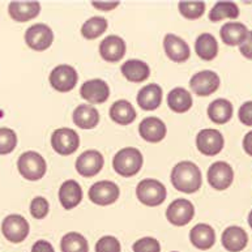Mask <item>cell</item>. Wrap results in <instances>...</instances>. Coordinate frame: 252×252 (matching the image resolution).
Wrapping results in <instances>:
<instances>
[{
    "label": "cell",
    "instance_id": "obj_1",
    "mask_svg": "<svg viewBox=\"0 0 252 252\" xmlns=\"http://www.w3.org/2000/svg\"><path fill=\"white\" fill-rule=\"evenodd\" d=\"M171 183L178 191L195 193L199 191L203 183L201 171L193 162L182 161L174 166L171 171Z\"/></svg>",
    "mask_w": 252,
    "mask_h": 252
},
{
    "label": "cell",
    "instance_id": "obj_2",
    "mask_svg": "<svg viewBox=\"0 0 252 252\" xmlns=\"http://www.w3.org/2000/svg\"><path fill=\"white\" fill-rule=\"evenodd\" d=\"M144 158L141 152L136 148H123L113 159L114 170L126 178L133 177L143 167Z\"/></svg>",
    "mask_w": 252,
    "mask_h": 252
},
{
    "label": "cell",
    "instance_id": "obj_3",
    "mask_svg": "<svg viewBox=\"0 0 252 252\" xmlns=\"http://www.w3.org/2000/svg\"><path fill=\"white\" fill-rule=\"evenodd\" d=\"M17 169L24 179L35 182L45 177L47 165H46L45 158L39 153L29 151L20 156L17 161Z\"/></svg>",
    "mask_w": 252,
    "mask_h": 252
},
{
    "label": "cell",
    "instance_id": "obj_4",
    "mask_svg": "<svg viewBox=\"0 0 252 252\" xmlns=\"http://www.w3.org/2000/svg\"><path fill=\"white\" fill-rule=\"evenodd\" d=\"M166 187L157 179H144L137 185L136 196L147 207H157L166 200Z\"/></svg>",
    "mask_w": 252,
    "mask_h": 252
},
{
    "label": "cell",
    "instance_id": "obj_5",
    "mask_svg": "<svg viewBox=\"0 0 252 252\" xmlns=\"http://www.w3.org/2000/svg\"><path fill=\"white\" fill-rule=\"evenodd\" d=\"M29 222L20 215H9L1 223V233L7 241L12 243H21L29 235Z\"/></svg>",
    "mask_w": 252,
    "mask_h": 252
},
{
    "label": "cell",
    "instance_id": "obj_6",
    "mask_svg": "<svg viewBox=\"0 0 252 252\" xmlns=\"http://www.w3.org/2000/svg\"><path fill=\"white\" fill-rule=\"evenodd\" d=\"M79 75L72 65L59 64L50 73V84L58 92L67 93L76 87Z\"/></svg>",
    "mask_w": 252,
    "mask_h": 252
},
{
    "label": "cell",
    "instance_id": "obj_7",
    "mask_svg": "<svg viewBox=\"0 0 252 252\" xmlns=\"http://www.w3.org/2000/svg\"><path fill=\"white\" fill-rule=\"evenodd\" d=\"M51 145L54 151L59 155L69 156L77 151L80 145V137L75 129L58 128L51 136Z\"/></svg>",
    "mask_w": 252,
    "mask_h": 252
},
{
    "label": "cell",
    "instance_id": "obj_8",
    "mask_svg": "<svg viewBox=\"0 0 252 252\" xmlns=\"http://www.w3.org/2000/svg\"><path fill=\"white\" fill-rule=\"evenodd\" d=\"M25 42L34 51H45L53 45V29L46 24H34L25 33Z\"/></svg>",
    "mask_w": 252,
    "mask_h": 252
},
{
    "label": "cell",
    "instance_id": "obj_9",
    "mask_svg": "<svg viewBox=\"0 0 252 252\" xmlns=\"http://www.w3.org/2000/svg\"><path fill=\"white\" fill-rule=\"evenodd\" d=\"M223 136L219 129L208 128V129H201L197 133L196 137V147L205 156H217L223 148Z\"/></svg>",
    "mask_w": 252,
    "mask_h": 252
},
{
    "label": "cell",
    "instance_id": "obj_10",
    "mask_svg": "<svg viewBox=\"0 0 252 252\" xmlns=\"http://www.w3.org/2000/svg\"><path fill=\"white\" fill-rule=\"evenodd\" d=\"M220 76L213 71H201L193 75L189 80V87L195 94L200 97H208L213 94L220 88Z\"/></svg>",
    "mask_w": 252,
    "mask_h": 252
},
{
    "label": "cell",
    "instance_id": "obj_11",
    "mask_svg": "<svg viewBox=\"0 0 252 252\" xmlns=\"http://www.w3.org/2000/svg\"><path fill=\"white\" fill-rule=\"evenodd\" d=\"M121 191L117 183L110 181H99L92 186L89 189V199L97 205H111L119 199Z\"/></svg>",
    "mask_w": 252,
    "mask_h": 252
},
{
    "label": "cell",
    "instance_id": "obj_12",
    "mask_svg": "<svg viewBox=\"0 0 252 252\" xmlns=\"http://www.w3.org/2000/svg\"><path fill=\"white\" fill-rule=\"evenodd\" d=\"M195 216V207L189 200L178 199L170 204L166 211V219L175 226H186Z\"/></svg>",
    "mask_w": 252,
    "mask_h": 252
},
{
    "label": "cell",
    "instance_id": "obj_13",
    "mask_svg": "<svg viewBox=\"0 0 252 252\" xmlns=\"http://www.w3.org/2000/svg\"><path fill=\"white\" fill-rule=\"evenodd\" d=\"M234 179V171L227 162H215L208 170V182L217 191L227 189Z\"/></svg>",
    "mask_w": 252,
    "mask_h": 252
},
{
    "label": "cell",
    "instance_id": "obj_14",
    "mask_svg": "<svg viewBox=\"0 0 252 252\" xmlns=\"http://www.w3.org/2000/svg\"><path fill=\"white\" fill-rule=\"evenodd\" d=\"M105 159L98 151H85L76 159V170L80 175L92 178L97 175L103 167Z\"/></svg>",
    "mask_w": 252,
    "mask_h": 252
},
{
    "label": "cell",
    "instance_id": "obj_15",
    "mask_svg": "<svg viewBox=\"0 0 252 252\" xmlns=\"http://www.w3.org/2000/svg\"><path fill=\"white\" fill-rule=\"evenodd\" d=\"M163 47H165L166 55L175 63H185L189 61L191 55L189 43L175 34H166L163 39Z\"/></svg>",
    "mask_w": 252,
    "mask_h": 252
},
{
    "label": "cell",
    "instance_id": "obj_16",
    "mask_svg": "<svg viewBox=\"0 0 252 252\" xmlns=\"http://www.w3.org/2000/svg\"><path fill=\"white\" fill-rule=\"evenodd\" d=\"M126 42L123 38L118 35L106 37L99 45V54L103 61L109 63H117L123 59L126 54Z\"/></svg>",
    "mask_w": 252,
    "mask_h": 252
},
{
    "label": "cell",
    "instance_id": "obj_17",
    "mask_svg": "<svg viewBox=\"0 0 252 252\" xmlns=\"http://www.w3.org/2000/svg\"><path fill=\"white\" fill-rule=\"evenodd\" d=\"M80 95L91 103H103L110 95V88L106 81L101 79L89 80L80 89Z\"/></svg>",
    "mask_w": 252,
    "mask_h": 252
},
{
    "label": "cell",
    "instance_id": "obj_18",
    "mask_svg": "<svg viewBox=\"0 0 252 252\" xmlns=\"http://www.w3.org/2000/svg\"><path fill=\"white\" fill-rule=\"evenodd\" d=\"M139 133L148 143H159L165 139L167 128L159 118L148 117L140 123Z\"/></svg>",
    "mask_w": 252,
    "mask_h": 252
},
{
    "label": "cell",
    "instance_id": "obj_19",
    "mask_svg": "<svg viewBox=\"0 0 252 252\" xmlns=\"http://www.w3.org/2000/svg\"><path fill=\"white\" fill-rule=\"evenodd\" d=\"M8 12L12 20L17 23H27L39 15L41 4L38 1H12L8 5Z\"/></svg>",
    "mask_w": 252,
    "mask_h": 252
},
{
    "label": "cell",
    "instance_id": "obj_20",
    "mask_svg": "<svg viewBox=\"0 0 252 252\" xmlns=\"http://www.w3.org/2000/svg\"><path fill=\"white\" fill-rule=\"evenodd\" d=\"M222 246L230 252H241L249 243V235L239 226H229L222 233Z\"/></svg>",
    "mask_w": 252,
    "mask_h": 252
},
{
    "label": "cell",
    "instance_id": "obj_21",
    "mask_svg": "<svg viewBox=\"0 0 252 252\" xmlns=\"http://www.w3.org/2000/svg\"><path fill=\"white\" fill-rule=\"evenodd\" d=\"M59 200L62 207L65 211H71L81 203L83 200V189L81 186L73 179L65 181L59 189Z\"/></svg>",
    "mask_w": 252,
    "mask_h": 252
},
{
    "label": "cell",
    "instance_id": "obj_22",
    "mask_svg": "<svg viewBox=\"0 0 252 252\" xmlns=\"http://www.w3.org/2000/svg\"><path fill=\"white\" fill-rule=\"evenodd\" d=\"M189 241L196 249L207 251L212 249L216 242V233L213 227L208 223H199L189 231Z\"/></svg>",
    "mask_w": 252,
    "mask_h": 252
},
{
    "label": "cell",
    "instance_id": "obj_23",
    "mask_svg": "<svg viewBox=\"0 0 252 252\" xmlns=\"http://www.w3.org/2000/svg\"><path fill=\"white\" fill-rule=\"evenodd\" d=\"M137 105L143 110L153 111L159 107L162 102V88L157 84H149L139 92L137 94Z\"/></svg>",
    "mask_w": 252,
    "mask_h": 252
},
{
    "label": "cell",
    "instance_id": "obj_24",
    "mask_svg": "<svg viewBox=\"0 0 252 252\" xmlns=\"http://www.w3.org/2000/svg\"><path fill=\"white\" fill-rule=\"evenodd\" d=\"M122 75L131 83H144L151 76V68L145 62L131 59L122 64Z\"/></svg>",
    "mask_w": 252,
    "mask_h": 252
},
{
    "label": "cell",
    "instance_id": "obj_25",
    "mask_svg": "<svg viewBox=\"0 0 252 252\" xmlns=\"http://www.w3.org/2000/svg\"><path fill=\"white\" fill-rule=\"evenodd\" d=\"M73 123L83 129H93L99 123V113L94 106L80 105L73 111Z\"/></svg>",
    "mask_w": 252,
    "mask_h": 252
},
{
    "label": "cell",
    "instance_id": "obj_26",
    "mask_svg": "<svg viewBox=\"0 0 252 252\" xmlns=\"http://www.w3.org/2000/svg\"><path fill=\"white\" fill-rule=\"evenodd\" d=\"M110 118L118 125L128 126L135 122L136 110L131 102L126 101V99H119V101L114 102L113 106L110 107Z\"/></svg>",
    "mask_w": 252,
    "mask_h": 252
},
{
    "label": "cell",
    "instance_id": "obj_27",
    "mask_svg": "<svg viewBox=\"0 0 252 252\" xmlns=\"http://www.w3.org/2000/svg\"><path fill=\"white\" fill-rule=\"evenodd\" d=\"M221 39L227 46H241L242 42L245 41L249 29L242 23H226L221 28Z\"/></svg>",
    "mask_w": 252,
    "mask_h": 252
},
{
    "label": "cell",
    "instance_id": "obj_28",
    "mask_svg": "<svg viewBox=\"0 0 252 252\" xmlns=\"http://www.w3.org/2000/svg\"><path fill=\"white\" fill-rule=\"evenodd\" d=\"M208 117L216 125H225L233 117V105L225 98H219L208 107Z\"/></svg>",
    "mask_w": 252,
    "mask_h": 252
},
{
    "label": "cell",
    "instance_id": "obj_29",
    "mask_svg": "<svg viewBox=\"0 0 252 252\" xmlns=\"http://www.w3.org/2000/svg\"><path fill=\"white\" fill-rule=\"evenodd\" d=\"M195 50L200 59L211 62L219 54V43H217V39L212 34L203 33L200 34L197 39H196Z\"/></svg>",
    "mask_w": 252,
    "mask_h": 252
},
{
    "label": "cell",
    "instance_id": "obj_30",
    "mask_svg": "<svg viewBox=\"0 0 252 252\" xmlns=\"http://www.w3.org/2000/svg\"><path fill=\"white\" fill-rule=\"evenodd\" d=\"M167 105L174 113H187L192 107V95L185 88H174L167 95Z\"/></svg>",
    "mask_w": 252,
    "mask_h": 252
},
{
    "label": "cell",
    "instance_id": "obj_31",
    "mask_svg": "<svg viewBox=\"0 0 252 252\" xmlns=\"http://www.w3.org/2000/svg\"><path fill=\"white\" fill-rule=\"evenodd\" d=\"M239 8L233 1H219L215 4L209 13V20L212 23H219L223 19H238Z\"/></svg>",
    "mask_w": 252,
    "mask_h": 252
},
{
    "label": "cell",
    "instance_id": "obj_32",
    "mask_svg": "<svg viewBox=\"0 0 252 252\" xmlns=\"http://www.w3.org/2000/svg\"><path fill=\"white\" fill-rule=\"evenodd\" d=\"M61 249L62 252H89V245L84 235L71 231L62 238Z\"/></svg>",
    "mask_w": 252,
    "mask_h": 252
},
{
    "label": "cell",
    "instance_id": "obj_33",
    "mask_svg": "<svg viewBox=\"0 0 252 252\" xmlns=\"http://www.w3.org/2000/svg\"><path fill=\"white\" fill-rule=\"evenodd\" d=\"M106 29H107V21L105 17L94 16L84 23V25L81 27V34L85 39H95V38L101 37L106 32Z\"/></svg>",
    "mask_w": 252,
    "mask_h": 252
},
{
    "label": "cell",
    "instance_id": "obj_34",
    "mask_svg": "<svg viewBox=\"0 0 252 252\" xmlns=\"http://www.w3.org/2000/svg\"><path fill=\"white\" fill-rule=\"evenodd\" d=\"M179 12L189 20H197L205 12V3L203 1H181L178 4Z\"/></svg>",
    "mask_w": 252,
    "mask_h": 252
},
{
    "label": "cell",
    "instance_id": "obj_35",
    "mask_svg": "<svg viewBox=\"0 0 252 252\" xmlns=\"http://www.w3.org/2000/svg\"><path fill=\"white\" fill-rule=\"evenodd\" d=\"M17 145V135L11 128H0V155H9Z\"/></svg>",
    "mask_w": 252,
    "mask_h": 252
},
{
    "label": "cell",
    "instance_id": "obj_36",
    "mask_svg": "<svg viewBox=\"0 0 252 252\" xmlns=\"http://www.w3.org/2000/svg\"><path fill=\"white\" fill-rule=\"evenodd\" d=\"M50 205L49 201L42 197V196H37L32 200L31 203V215L33 216V219L42 220L45 219L46 216L49 215Z\"/></svg>",
    "mask_w": 252,
    "mask_h": 252
},
{
    "label": "cell",
    "instance_id": "obj_37",
    "mask_svg": "<svg viewBox=\"0 0 252 252\" xmlns=\"http://www.w3.org/2000/svg\"><path fill=\"white\" fill-rule=\"evenodd\" d=\"M132 250L133 252H161V246L156 238L145 237L135 242Z\"/></svg>",
    "mask_w": 252,
    "mask_h": 252
},
{
    "label": "cell",
    "instance_id": "obj_38",
    "mask_svg": "<svg viewBox=\"0 0 252 252\" xmlns=\"http://www.w3.org/2000/svg\"><path fill=\"white\" fill-rule=\"evenodd\" d=\"M121 243L113 235L102 237L95 243V252H121Z\"/></svg>",
    "mask_w": 252,
    "mask_h": 252
},
{
    "label": "cell",
    "instance_id": "obj_39",
    "mask_svg": "<svg viewBox=\"0 0 252 252\" xmlns=\"http://www.w3.org/2000/svg\"><path fill=\"white\" fill-rule=\"evenodd\" d=\"M239 121L247 127H252V101L245 102L239 109Z\"/></svg>",
    "mask_w": 252,
    "mask_h": 252
},
{
    "label": "cell",
    "instance_id": "obj_40",
    "mask_svg": "<svg viewBox=\"0 0 252 252\" xmlns=\"http://www.w3.org/2000/svg\"><path fill=\"white\" fill-rule=\"evenodd\" d=\"M239 51L245 58L252 59V32H249L246 39L242 42V45L239 46Z\"/></svg>",
    "mask_w": 252,
    "mask_h": 252
},
{
    "label": "cell",
    "instance_id": "obj_41",
    "mask_svg": "<svg viewBox=\"0 0 252 252\" xmlns=\"http://www.w3.org/2000/svg\"><path fill=\"white\" fill-rule=\"evenodd\" d=\"M32 252H55V250L50 242L37 241L32 247Z\"/></svg>",
    "mask_w": 252,
    "mask_h": 252
},
{
    "label": "cell",
    "instance_id": "obj_42",
    "mask_svg": "<svg viewBox=\"0 0 252 252\" xmlns=\"http://www.w3.org/2000/svg\"><path fill=\"white\" fill-rule=\"evenodd\" d=\"M92 5L97 9H101V11H111L114 8H117L119 5V1H111V3H103V1H93Z\"/></svg>",
    "mask_w": 252,
    "mask_h": 252
},
{
    "label": "cell",
    "instance_id": "obj_43",
    "mask_svg": "<svg viewBox=\"0 0 252 252\" xmlns=\"http://www.w3.org/2000/svg\"><path fill=\"white\" fill-rule=\"evenodd\" d=\"M243 149L247 155L252 157V131H250L243 139Z\"/></svg>",
    "mask_w": 252,
    "mask_h": 252
},
{
    "label": "cell",
    "instance_id": "obj_44",
    "mask_svg": "<svg viewBox=\"0 0 252 252\" xmlns=\"http://www.w3.org/2000/svg\"><path fill=\"white\" fill-rule=\"evenodd\" d=\"M249 225H250V227L252 229V211L250 212V215H249Z\"/></svg>",
    "mask_w": 252,
    "mask_h": 252
},
{
    "label": "cell",
    "instance_id": "obj_45",
    "mask_svg": "<svg viewBox=\"0 0 252 252\" xmlns=\"http://www.w3.org/2000/svg\"><path fill=\"white\" fill-rule=\"evenodd\" d=\"M174 252H175V251H174Z\"/></svg>",
    "mask_w": 252,
    "mask_h": 252
}]
</instances>
